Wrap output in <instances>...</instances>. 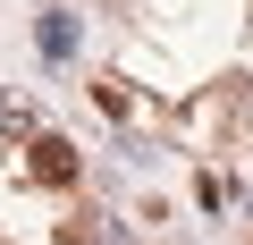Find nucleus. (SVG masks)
<instances>
[{
    "mask_svg": "<svg viewBox=\"0 0 253 245\" xmlns=\"http://www.w3.org/2000/svg\"><path fill=\"white\" fill-rule=\"evenodd\" d=\"M34 178L42 186H76V144L68 136H34Z\"/></svg>",
    "mask_w": 253,
    "mask_h": 245,
    "instance_id": "obj_1",
    "label": "nucleus"
},
{
    "mask_svg": "<svg viewBox=\"0 0 253 245\" xmlns=\"http://www.w3.org/2000/svg\"><path fill=\"white\" fill-rule=\"evenodd\" d=\"M59 245H101V228L93 220H59Z\"/></svg>",
    "mask_w": 253,
    "mask_h": 245,
    "instance_id": "obj_2",
    "label": "nucleus"
}]
</instances>
